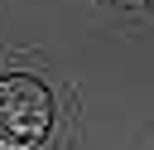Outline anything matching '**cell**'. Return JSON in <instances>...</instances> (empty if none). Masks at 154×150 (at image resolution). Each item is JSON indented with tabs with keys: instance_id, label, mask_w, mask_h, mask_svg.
<instances>
[{
	"instance_id": "cell-1",
	"label": "cell",
	"mask_w": 154,
	"mask_h": 150,
	"mask_svg": "<svg viewBox=\"0 0 154 150\" xmlns=\"http://www.w3.org/2000/svg\"><path fill=\"white\" fill-rule=\"evenodd\" d=\"M53 131V97L38 77H0V150H38Z\"/></svg>"
},
{
	"instance_id": "cell-2",
	"label": "cell",
	"mask_w": 154,
	"mask_h": 150,
	"mask_svg": "<svg viewBox=\"0 0 154 150\" xmlns=\"http://www.w3.org/2000/svg\"><path fill=\"white\" fill-rule=\"evenodd\" d=\"M116 5H144V0H116Z\"/></svg>"
}]
</instances>
